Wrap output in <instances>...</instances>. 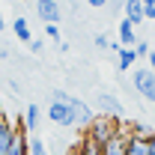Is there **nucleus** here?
Instances as JSON below:
<instances>
[{"label":"nucleus","instance_id":"nucleus-1","mask_svg":"<svg viewBox=\"0 0 155 155\" xmlns=\"http://www.w3.org/2000/svg\"><path fill=\"white\" fill-rule=\"evenodd\" d=\"M119 125H122V119H114V116H101V114H98L96 119L84 128V137L101 149L107 140H114V137L119 134Z\"/></svg>","mask_w":155,"mask_h":155},{"label":"nucleus","instance_id":"nucleus-2","mask_svg":"<svg viewBox=\"0 0 155 155\" xmlns=\"http://www.w3.org/2000/svg\"><path fill=\"white\" fill-rule=\"evenodd\" d=\"M131 87H134V93H137L140 98L155 101V75L149 72V66H146V69L131 72Z\"/></svg>","mask_w":155,"mask_h":155},{"label":"nucleus","instance_id":"nucleus-3","mask_svg":"<svg viewBox=\"0 0 155 155\" xmlns=\"http://www.w3.org/2000/svg\"><path fill=\"white\" fill-rule=\"evenodd\" d=\"M48 119H51L57 128H72V125H75V114H72V107L63 104V101H51V104H48Z\"/></svg>","mask_w":155,"mask_h":155},{"label":"nucleus","instance_id":"nucleus-4","mask_svg":"<svg viewBox=\"0 0 155 155\" xmlns=\"http://www.w3.org/2000/svg\"><path fill=\"white\" fill-rule=\"evenodd\" d=\"M69 107H72V114H75V125H81V128H87L93 119H96V110L84 101V98H78V96H72L69 101H66Z\"/></svg>","mask_w":155,"mask_h":155},{"label":"nucleus","instance_id":"nucleus-5","mask_svg":"<svg viewBox=\"0 0 155 155\" xmlns=\"http://www.w3.org/2000/svg\"><path fill=\"white\" fill-rule=\"evenodd\" d=\"M96 104L101 116H114V119H122V101L114 96V93H98L96 96Z\"/></svg>","mask_w":155,"mask_h":155},{"label":"nucleus","instance_id":"nucleus-6","mask_svg":"<svg viewBox=\"0 0 155 155\" xmlns=\"http://www.w3.org/2000/svg\"><path fill=\"white\" fill-rule=\"evenodd\" d=\"M36 15L45 24H60V3L57 0H36Z\"/></svg>","mask_w":155,"mask_h":155},{"label":"nucleus","instance_id":"nucleus-7","mask_svg":"<svg viewBox=\"0 0 155 155\" xmlns=\"http://www.w3.org/2000/svg\"><path fill=\"white\" fill-rule=\"evenodd\" d=\"M110 51L116 54V66H119V72H128V69H131V66L137 63L134 48H122L119 42H110Z\"/></svg>","mask_w":155,"mask_h":155},{"label":"nucleus","instance_id":"nucleus-8","mask_svg":"<svg viewBox=\"0 0 155 155\" xmlns=\"http://www.w3.org/2000/svg\"><path fill=\"white\" fill-rule=\"evenodd\" d=\"M125 140H128V125L122 122L119 125V134L101 146V155H125Z\"/></svg>","mask_w":155,"mask_h":155},{"label":"nucleus","instance_id":"nucleus-9","mask_svg":"<svg viewBox=\"0 0 155 155\" xmlns=\"http://www.w3.org/2000/svg\"><path fill=\"white\" fill-rule=\"evenodd\" d=\"M6 155H30V140H27L24 125H15V137H12V146Z\"/></svg>","mask_w":155,"mask_h":155},{"label":"nucleus","instance_id":"nucleus-10","mask_svg":"<svg viewBox=\"0 0 155 155\" xmlns=\"http://www.w3.org/2000/svg\"><path fill=\"white\" fill-rule=\"evenodd\" d=\"M39 119H42L39 104H27V110H24V116H21V125H24V131L36 134V131H39Z\"/></svg>","mask_w":155,"mask_h":155},{"label":"nucleus","instance_id":"nucleus-11","mask_svg":"<svg viewBox=\"0 0 155 155\" xmlns=\"http://www.w3.org/2000/svg\"><path fill=\"white\" fill-rule=\"evenodd\" d=\"M119 45H122V48H134L137 45V30H134V24L128 18L119 21Z\"/></svg>","mask_w":155,"mask_h":155},{"label":"nucleus","instance_id":"nucleus-12","mask_svg":"<svg viewBox=\"0 0 155 155\" xmlns=\"http://www.w3.org/2000/svg\"><path fill=\"white\" fill-rule=\"evenodd\" d=\"M12 137H15V125H12L6 116H0V155L9 152V146H12Z\"/></svg>","mask_w":155,"mask_h":155},{"label":"nucleus","instance_id":"nucleus-13","mask_svg":"<svg viewBox=\"0 0 155 155\" xmlns=\"http://www.w3.org/2000/svg\"><path fill=\"white\" fill-rule=\"evenodd\" d=\"M122 9H125V18L131 21V24H143V3H140V0H125V3H122Z\"/></svg>","mask_w":155,"mask_h":155},{"label":"nucleus","instance_id":"nucleus-14","mask_svg":"<svg viewBox=\"0 0 155 155\" xmlns=\"http://www.w3.org/2000/svg\"><path fill=\"white\" fill-rule=\"evenodd\" d=\"M12 33H15L18 42H24V45H30V42H33V30H30V24H27L24 15H18V18L12 21Z\"/></svg>","mask_w":155,"mask_h":155},{"label":"nucleus","instance_id":"nucleus-15","mask_svg":"<svg viewBox=\"0 0 155 155\" xmlns=\"http://www.w3.org/2000/svg\"><path fill=\"white\" fill-rule=\"evenodd\" d=\"M125 155H149V146H146V137H131L125 140Z\"/></svg>","mask_w":155,"mask_h":155},{"label":"nucleus","instance_id":"nucleus-16","mask_svg":"<svg viewBox=\"0 0 155 155\" xmlns=\"http://www.w3.org/2000/svg\"><path fill=\"white\" fill-rule=\"evenodd\" d=\"M72 155H101V149H98L96 143H90L87 137H81V143L72 146Z\"/></svg>","mask_w":155,"mask_h":155},{"label":"nucleus","instance_id":"nucleus-17","mask_svg":"<svg viewBox=\"0 0 155 155\" xmlns=\"http://www.w3.org/2000/svg\"><path fill=\"white\" fill-rule=\"evenodd\" d=\"M30 155H51L42 137H30Z\"/></svg>","mask_w":155,"mask_h":155},{"label":"nucleus","instance_id":"nucleus-18","mask_svg":"<svg viewBox=\"0 0 155 155\" xmlns=\"http://www.w3.org/2000/svg\"><path fill=\"white\" fill-rule=\"evenodd\" d=\"M45 36L60 45V42H63V36H60V24H45Z\"/></svg>","mask_w":155,"mask_h":155},{"label":"nucleus","instance_id":"nucleus-19","mask_svg":"<svg viewBox=\"0 0 155 155\" xmlns=\"http://www.w3.org/2000/svg\"><path fill=\"white\" fill-rule=\"evenodd\" d=\"M134 54H137V60H146V57H149V42L137 39V45H134Z\"/></svg>","mask_w":155,"mask_h":155},{"label":"nucleus","instance_id":"nucleus-20","mask_svg":"<svg viewBox=\"0 0 155 155\" xmlns=\"http://www.w3.org/2000/svg\"><path fill=\"white\" fill-rule=\"evenodd\" d=\"M140 3H143V18L155 21V0H140Z\"/></svg>","mask_w":155,"mask_h":155},{"label":"nucleus","instance_id":"nucleus-21","mask_svg":"<svg viewBox=\"0 0 155 155\" xmlns=\"http://www.w3.org/2000/svg\"><path fill=\"white\" fill-rule=\"evenodd\" d=\"M93 42H96V48H101V51H110V39L104 36V33H98Z\"/></svg>","mask_w":155,"mask_h":155},{"label":"nucleus","instance_id":"nucleus-22","mask_svg":"<svg viewBox=\"0 0 155 155\" xmlns=\"http://www.w3.org/2000/svg\"><path fill=\"white\" fill-rule=\"evenodd\" d=\"M30 51H33V54H42V51H45V42H42V39H33V42H30Z\"/></svg>","mask_w":155,"mask_h":155},{"label":"nucleus","instance_id":"nucleus-23","mask_svg":"<svg viewBox=\"0 0 155 155\" xmlns=\"http://www.w3.org/2000/svg\"><path fill=\"white\" fill-rule=\"evenodd\" d=\"M110 0H87V6H93V9H101V6H107Z\"/></svg>","mask_w":155,"mask_h":155},{"label":"nucleus","instance_id":"nucleus-24","mask_svg":"<svg viewBox=\"0 0 155 155\" xmlns=\"http://www.w3.org/2000/svg\"><path fill=\"white\" fill-rule=\"evenodd\" d=\"M146 63H149V72L155 75V51H149V57H146Z\"/></svg>","mask_w":155,"mask_h":155},{"label":"nucleus","instance_id":"nucleus-25","mask_svg":"<svg viewBox=\"0 0 155 155\" xmlns=\"http://www.w3.org/2000/svg\"><path fill=\"white\" fill-rule=\"evenodd\" d=\"M6 60H9V51H6V48H0V63H6Z\"/></svg>","mask_w":155,"mask_h":155},{"label":"nucleus","instance_id":"nucleus-26","mask_svg":"<svg viewBox=\"0 0 155 155\" xmlns=\"http://www.w3.org/2000/svg\"><path fill=\"white\" fill-rule=\"evenodd\" d=\"M6 30V21H3V12H0V33Z\"/></svg>","mask_w":155,"mask_h":155},{"label":"nucleus","instance_id":"nucleus-27","mask_svg":"<svg viewBox=\"0 0 155 155\" xmlns=\"http://www.w3.org/2000/svg\"><path fill=\"white\" fill-rule=\"evenodd\" d=\"M18 3H36V0H18Z\"/></svg>","mask_w":155,"mask_h":155},{"label":"nucleus","instance_id":"nucleus-28","mask_svg":"<svg viewBox=\"0 0 155 155\" xmlns=\"http://www.w3.org/2000/svg\"><path fill=\"white\" fill-rule=\"evenodd\" d=\"M69 155H72V152H69Z\"/></svg>","mask_w":155,"mask_h":155}]
</instances>
